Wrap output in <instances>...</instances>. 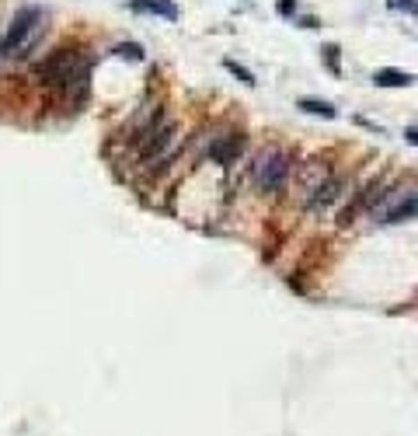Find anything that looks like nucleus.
<instances>
[{
    "mask_svg": "<svg viewBox=\"0 0 418 436\" xmlns=\"http://www.w3.org/2000/svg\"><path fill=\"white\" fill-rule=\"evenodd\" d=\"M42 32H46V15L39 8H22L8 25V35L0 42V56H8V60L28 56L32 46L42 39Z\"/></svg>",
    "mask_w": 418,
    "mask_h": 436,
    "instance_id": "obj_1",
    "label": "nucleus"
},
{
    "mask_svg": "<svg viewBox=\"0 0 418 436\" xmlns=\"http://www.w3.org/2000/svg\"><path fill=\"white\" fill-rule=\"evenodd\" d=\"M293 171V157L286 150H269L255 161V181L265 188V192H276Z\"/></svg>",
    "mask_w": 418,
    "mask_h": 436,
    "instance_id": "obj_2",
    "label": "nucleus"
},
{
    "mask_svg": "<svg viewBox=\"0 0 418 436\" xmlns=\"http://www.w3.org/2000/svg\"><path fill=\"white\" fill-rule=\"evenodd\" d=\"M174 122H160V126H153L147 136H143V147H140V157L147 161V164H153V161H160L164 157V150L174 143Z\"/></svg>",
    "mask_w": 418,
    "mask_h": 436,
    "instance_id": "obj_3",
    "label": "nucleus"
},
{
    "mask_svg": "<svg viewBox=\"0 0 418 436\" xmlns=\"http://www.w3.org/2000/svg\"><path fill=\"white\" fill-rule=\"evenodd\" d=\"M241 150H244V136H241V133H234V136H224V140H217L213 147H209V157L220 161V164H231Z\"/></svg>",
    "mask_w": 418,
    "mask_h": 436,
    "instance_id": "obj_4",
    "label": "nucleus"
},
{
    "mask_svg": "<svg viewBox=\"0 0 418 436\" xmlns=\"http://www.w3.org/2000/svg\"><path fill=\"white\" fill-rule=\"evenodd\" d=\"M338 195H342V181H338V178H328L324 185H317V188H314V195H310V209L317 213V209L331 206Z\"/></svg>",
    "mask_w": 418,
    "mask_h": 436,
    "instance_id": "obj_5",
    "label": "nucleus"
},
{
    "mask_svg": "<svg viewBox=\"0 0 418 436\" xmlns=\"http://www.w3.org/2000/svg\"><path fill=\"white\" fill-rule=\"evenodd\" d=\"M133 8H136V11H150V15H160V18H167V22L178 18L174 0H133Z\"/></svg>",
    "mask_w": 418,
    "mask_h": 436,
    "instance_id": "obj_6",
    "label": "nucleus"
},
{
    "mask_svg": "<svg viewBox=\"0 0 418 436\" xmlns=\"http://www.w3.org/2000/svg\"><path fill=\"white\" fill-rule=\"evenodd\" d=\"M373 81H376V88H408L415 77H411V74H404V70L383 67V70H376V74H373Z\"/></svg>",
    "mask_w": 418,
    "mask_h": 436,
    "instance_id": "obj_7",
    "label": "nucleus"
},
{
    "mask_svg": "<svg viewBox=\"0 0 418 436\" xmlns=\"http://www.w3.org/2000/svg\"><path fill=\"white\" fill-rule=\"evenodd\" d=\"M300 108L310 112V115H321V119H335V105L331 102H321V98H300Z\"/></svg>",
    "mask_w": 418,
    "mask_h": 436,
    "instance_id": "obj_8",
    "label": "nucleus"
},
{
    "mask_svg": "<svg viewBox=\"0 0 418 436\" xmlns=\"http://www.w3.org/2000/svg\"><path fill=\"white\" fill-rule=\"evenodd\" d=\"M112 53H115V56H126V60H143V46H136V42H122V46H115Z\"/></svg>",
    "mask_w": 418,
    "mask_h": 436,
    "instance_id": "obj_9",
    "label": "nucleus"
},
{
    "mask_svg": "<svg viewBox=\"0 0 418 436\" xmlns=\"http://www.w3.org/2000/svg\"><path fill=\"white\" fill-rule=\"evenodd\" d=\"M227 70H231V74H237V77H241V81H244L248 88H251V84H258V81H255V74H251L248 67H241L237 60H227Z\"/></svg>",
    "mask_w": 418,
    "mask_h": 436,
    "instance_id": "obj_10",
    "label": "nucleus"
},
{
    "mask_svg": "<svg viewBox=\"0 0 418 436\" xmlns=\"http://www.w3.org/2000/svg\"><path fill=\"white\" fill-rule=\"evenodd\" d=\"M321 53H324V63H328V70H331V74H338V70H342V67H338V46H324Z\"/></svg>",
    "mask_w": 418,
    "mask_h": 436,
    "instance_id": "obj_11",
    "label": "nucleus"
},
{
    "mask_svg": "<svg viewBox=\"0 0 418 436\" xmlns=\"http://www.w3.org/2000/svg\"><path fill=\"white\" fill-rule=\"evenodd\" d=\"M390 8L408 11V15H418V0H390Z\"/></svg>",
    "mask_w": 418,
    "mask_h": 436,
    "instance_id": "obj_12",
    "label": "nucleus"
},
{
    "mask_svg": "<svg viewBox=\"0 0 418 436\" xmlns=\"http://www.w3.org/2000/svg\"><path fill=\"white\" fill-rule=\"evenodd\" d=\"M279 11H283V15H290V11H296V0H279Z\"/></svg>",
    "mask_w": 418,
    "mask_h": 436,
    "instance_id": "obj_13",
    "label": "nucleus"
},
{
    "mask_svg": "<svg viewBox=\"0 0 418 436\" xmlns=\"http://www.w3.org/2000/svg\"><path fill=\"white\" fill-rule=\"evenodd\" d=\"M404 140H408V143H415V147H418V129H408V133H404Z\"/></svg>",
    "mask_w": 418,
    "mask_h": 436,
    "instance_id": "obj_14",
    "label": "nucleus"
}]
</instances>
